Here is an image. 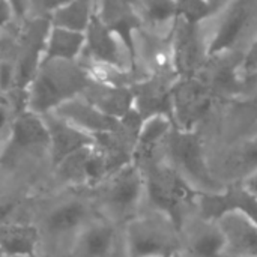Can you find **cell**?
Instances as JSON below:
<instances>
[{
	"label": "cell",
	"instance_id": "cell-25",
	"mask_svg": "<svg viewBox=\"0 0 257 257\" xmlns=\"http://www.w3.org/2000/svg\"><path fill=\"white\" fill-rule=\"evenodd\" d=\"M203 81L206 83L212 95L214 93L233 95L238 93L242 87V83L236 77V63L233 65V62L229 59L211 66L209 78Z\"/></svg>",
	"mask_w": 257,
	"mask_h": 257
},
{
	"label": "cell",
	"instance_id": "cell-23",
	"mask_svg": "<svg viewBox=\"0 0 257 257\" xmlns=\"http://www.w3.org/2000/svg\"><path fill=\"white\" fill-rule=\"evenodd\" d=\"M92 5L93 0H71L50 14V24L84 33L93 15Z\"/></svg>",
	"mask_w": 257,
	"mask_h": 257
},
{
	"label": "cell",
	"instance_id": "cell-27",
	"mask_svg": "<svg viewBox=\"0 0 257 257\" xmlns=\"http://www.w3.org/2000/svg\"><path fill=\"white\" fill-rule=\"evenodd\" d=\"M178 17L190 24H200L220 9L211 5L208 0H176Z\"/></svg>",
	"mask_w": 257,
	"mask_h": 257
},
{
	"label": "cell",
	"instance_id": "cell-28",
	"mask_svg": "<svg viewBox=\"0 0 257 257\" xmlns=\"http://www.w3.org/2000/svg\"><path fill=\"white\" fill-rule=\"evenodd\" d=\"M143 12L148 21L154 24L166 23L173 17H178L176 0H142Z\"/></svg>",
	"mask_w": 257,
	"mask_h": 257
},
{
	"label": "cell",
	"instance_id": "cell-7",
	"mask_svg": "<svg viewBox=\"0 0 257 257\" xmlns=\"http://www.w3.org/2000/svg\"><path fill=\"white\" fill-rule=\"evenodd\" d=\"M173 125L184 131H193L194 125L209 111L212 93L206 83L194 77H179L172 89Z\"/></svg>",
	"mask_w": 257,
	"mask_h": 257
},
{
	"label": "cell",
	"instance_id": "cell-15",
	"mask_svg": "<svg viewBox=\"0 0 257 257\" xmlns=\"http://www.w3.org/2000/svg\"><path fill=\"white\" fill-rule=\"evenodd\" d=\"M83 99L96 107L99 111L120 119L134 108V93L128 86H114L90 80L81 92Z\"/></svg>",
	"mask_w": 257,
	"mask_h": 257
},
{
	"label": "cell",
	"instance_id": "cell-35",
	"mask_svg": "<svg viewBox=\"0 0 257 257\" xmlns=\"http://www.w3.org/2000/svg\"><path fill=\"white\" fill-rule=\"evenodd\" d=\"M208 2H209L211 5H214V6H215L217 9H220V8L223 6V3H224L226 0H208Z\"/></svg>",
	"mask_w": 257,
	"mask_h": 257
},
{
	"label": "cell",
	"instance_id": "cell-22",
	"mask_svg": "<svg viewBox=\"0 0 257 257\" xmlns=\"http://www.w3.org/2000/svg\"><path fill=\"white\" fill-rule=\"evenodd\" d=\"M84 41L86 35L83 32L51 26L44 60H74L84 48Z\"/></svg>",
	"mask_w": 257,
	"mask_h": 257
},
{
	"label": "cell",
	"instance_id": "cell-3",
	"mask_svg": "<svg viewBox=\"0 0 257 257\" xmlns=\"http://www.w3.org/2000/svg\"><path fill=\"white\" fill-rule=\"evenodd\" d=\"M169 164L199 193H218L224 184L209 169L200 137L194 131H184L176 126L166 137Z\"/></svg>",
	"mask_w": 257,
	"mask_h": 257
},
{
	"label": "cell",
	"instance_id": "cell-1",
	"mask_svg": "<svg viewBox=\"0 0 257 257\" xmlns=\"http://www.w3.org/2000/svg\"><path fill=\"white\" fill-rule=\"evenodd\" d=\"M140 166L145 176V199L152 209L166 215L181 232L190 214L196 211V191L170 164L154 163L149 158Z\"/></svg>",
	"mask_w": 257,
	"mask_h": 257
},
{
	"label": "cell",
	"instance_id": "cell-10",
	"mask_svg": "<svg viewBox=\"0 0 257 257\" xmlns=\"http://www.w3.org/2000/svg\"><path fill=\"white\" fill-rule=\"evenodd\" d=\"M173 84L166 75H155L148 81L134 84V108L143 120L154 116H166L173 122Z\"/></svg>",
	"mask_w": 257,
	"mask_h": 257
},
{
	"label": "cell",
	"instance_id": "cell-18",
	"mask_svg": "<svg viewBox=\"0 0 257 257\" xmlns=\"http://www.w3.org/2000/svg\"><path fill=\"white\" fill-rule=\"evenodd\" d=\"M251 20V5L250 0H236L226 12L215 38L209 44L206 54L215 56L232 48L245 33Z\"/></svg>",
	"mask_w": 257,
	"mask_h": 257
},
{
	"label": "cell",
	"instance_id": "cell-29",
	"mask_svg": "<svg viewBox=\"0 0 257 257\" xmlns=\"http://www.w3.org/2000/svg\"><path fill=\"white\" fill-rule=\"evenodd\" d=\"M242 69L248 74H257V35L242 59Z\"/></svg>",
	"mask_w": 257,
	"mask_h": 257
},
{
	"label": "cell",
	"instance_id": "cell-5",
	"mask_svg": "<svg viewBox=\"0 0 257 257\" xmlns=\"http://www.w3.org/2000/svg\"><path fill=\"white\" fill-rule=\"evenodd\" d=\"M99 199L107 218L128 223L137 217L145 199V176L137 163H130L111 173L99 185Z\"/></svg>",
	"mask_w": 257,
	"mask_h": 257
},
{
	"label": "cell",
	"instance_id": "cell-4",
	"mask_svg": "<svg viewBox=\"0 0 257 257\" xmlns=\"http://www.w3.org/2000/svg\"><path fill=\"white\" fill-rule=\"evenodd\" d=\"M126 257H155L181 251V232L163 214L154 211L134 217L125 227Z\"/></svg>",
	"mask_w": 257,
	"mask_h": 257
},
{
	"label": "cell",
	"instance_id": "cell-12",
	"mask_svg": "<svg viewBox=\"0 0 257 257\" xmlns=\"http://www.w3.org/2000/svg\"><path fill=\"white\" fill-rule=\"evenodd\" d=\"M50 32V20L38 18L29 23L24 29L21 54L18 59V68L15 72V83L20 90H23L35 77L39 68V54L45 48L47 38Z\"/></svg>",
	"mask_w": 257,
	"mask_h": 257
},
{
	"label": "cell",
	"instance_id": "cell-16",
	"mask_svg": "<svg viewBox=\"0 0 257 257\" xmlns=\"http://www.w3.org/2000/svg\"><path fill=\"white\" fill-rule=\"evenodd\" d=\"M226 236V254L257 257V223L238 212L226 214L217 220Z\"/></svg>",
	"mask_w": 257,
	"mask_h": 257
},
{
	"label": "cell",
	"instance_id": "cell-9",
	"mask_svg": "<svg viewBox=\"0 0 257 257\" xmlns=\"http://www.w3.org/2000/svg\"><path fill=\"white\" fill-rule=\"evenodd\" d=\"M50 136L45 120L39 114L27 110L21 111L12 123L9 142L0 155V163H6L18 154L36 148H48Z\"/></svg>",
	"mask_w": 257,
	"mask_h": 257
},
{
	"label": "cell",
	"instance_id": "cell-2",
	"mask_svg": "<svg viewBox=\"0 0 257 257\" xmlns=\"http://www.w3.org/2000/svg\"><path fill=\"white\" fill-rule=\"evenodd\" d=\"M92 77L72 60H42L30 87L29 108L36 114L48 113L60 104L81 95Z\"/></svg>",
	"mask_w": 257,
	"mask_h": 257
},
{
	"label": "cell",
	"instance_id": "cell-36",
	"mask_svg": "<svg viewBox=\"0 0 257 257\" xmlns=\"http://www.w3.org/2000/svg\"><path fill=\"white\" fill-rule=\"evenodd\" d=\"M6 104V99H5V96L2 95V89H0V105H5Z\"/></svg>",
	"mask_w": 257,
	"mask_h": 257
},
{
	"label": "cell",
	"instance_id": "cell-26",
	"mask_svg": "<svg viewBox=\"0 0 257 257\" xmlns=\"http://www.w3.org/2000/svg\"><path fill=\"white\" fill-rule=\"evenodd\" d=\"M227 170L238 176L236 181H242L257 170V139L242 143L230 155Z\"/></svg>",
	"mask_w": 257,
	"mask_h": 257
},
{
	"label": "cell",
	"instance_id": "cell-6",
	"mask_svg": "<svg viewBox=\"0 0 257 257\" xmlns=\"http://www.w3.org/2000/svg\"><path fill=\"white\" fill-rule=\"evenodd\" d=\"M244 214L257 223V197L242 181H232L218 193H199L196 214L205 220L217 221L226 214Z\"/></svg>",
	"mask_w": 257,
	"mask_h": 257
},
{
	"label": "cell",
	"instance_id": "cell-34",
	"mask_svg": "<svg viewBox=\"0 0 257 257\" xmlns=\"http://www.w3.org/2000/svg\"><path fill=\"white\" fill-rule=\"evenodd\" d=\"M6 111H5V108H3V105H0V131H2V128L5 126V123H6Z\"/></svg>",
	"mask_w": 257,
	"mask_h": 257
},
{
	"label": "cell",
	"instance_id": "cell-13",
	"mask_svg": "<svg viewBox=\"0 0 257 257\" xmlns=\"http://www.w3.org/2000/svg\"><path fill=\"white\" fill-rule=\"evenodd\" d=\"M116 227L108 218L90 220L77 235L74 242L75 257H113L116 251Z\"/></svg>",
	"mask_w": 257,
	"mask_h": 257
},
{
	"label": "cell",
	"instance_id": "cell-19",
	"mask_svg": "<svg viewBox=\"0 0 257 257\" xmlns=\"http://www.w3.org/2000/svg\"><path fill=\"white\" fill-rule=\"evenodd\" d=\"M86 53L95 63H104L110 66H122V54L116 41L114 32L98 15H92L90 23L84 32Z\"/></svg>",
	"mask_w": 257,
	"mask_h": 257
},
{
	"label": "cell",
	"instance_id": "cell-38",
	"mask_svg": "<svg viewBox=\"0 0 257 257\" xmlns=\"http://www.w3.org/2000/svg\"><path fill=\"white\" fill-rule=\"evenodd\" d=\"M173 257H182V256H181L179 253H175V254H173Z\"/></svg>",
	"mask_w": 257,
	"mask_h": 257
},
{
	"label": "cell",
	"instance_id": "cell-14",
	"mask_svg": "<svg viewBox=\"0 0 257 257\" xmlns=\"http://www.w3.org/2000/svg\"><path fill=\"white\" fill-rule=\"evenodd\" d=\"M202 41L199 26L181 20L173 39V63L179 77L199 75L202 69Z\"/></svg>",
	"mask_w": 257,
	"mask_h": 257
},
{
	"label": "cell",
	"instance_id": "cell-37",
	"mask_svg": "<svg viewBox=\"0 0 257 257\" xmlns=\"http://www.w3.org/2000/svg\"><path fill=\"white\" fill-rule=\"evenodd\" d=\"M155 257H173V254H166V256H155Z\"/></svg>",
	"mask_w": 257,
	"mask_h": 257
},
{
	"label": "cell",
	"instance_id": "cell-11",
	"mask_svg": "<svg viewBox=\"0 0 257 257\" xmlns=\"http://www.w3.org/2000/svg\"><path fill=\"white\" fill-rule=\"evenodd\" d=\"M45 125L50 136L48 149L51 152V161L54 167L69 155L95 145V137L92 134L74 126L57 114H48Z\"/></svg>",
	"mask_w": 257,
	"mask_h": 257
},
{
	"label": "cell",
	"instance_id": "cell-21",
	"mask_svg": "<svg viewBox=\"0 0 257 257\" xmlns=\"http://www.w3.org/2000/svg\"><path fill=\"white\" fill-rule=\"evenodd\" d=\"M92 220L87 205L78 199L66 200L54 206L47 218L45 229L53 236L77 235Z\"/></svg>",
	"mask_w": 257,
	"mask_h": 257
},
{
	"label": "cell",
	"instance_id": "cell-17",
	"mask_svg": "<svg viewBox=\"0 0 257 257\" xmlns=\"http://www.w3.org/2000/svg\"><path fill=\"white\" fill-rule=\"evenodd\" d=\"M56 114L92 136L111 133L119 126V119L99 111L86 99L72 98L60 104L56 108Z\"/></svg>",
	"mask_w": 257,
	"mask_h": 257
},
{
	"label": "cell",
	"instance_id": "cell-30",
	"mask_svg": "<svg viewBox=\"0 0 257 257\" xmlns=\"http://www.w3.org/2000/svg\"><path fill=\"white\" fill-rule=\"evenodd\" d=\"M71 0H30V3L39 11V12H54L56 9H59L60 6L69 3Z\"/></svg>",
	"mask_w": 257,
	"mask_h": 257
},
{
	"label": "cell",
	"instance_id": "cell-31",
	"mask_svg": "<svg viewBox=\"0 0 257 257\" xmlns=\"http://www.w3.org/2000/svg\"><path fill=\"white\" fill-rule=\"evenodd\" d=\"M12 6L8 0H0V27L8 24L12 18Z\"/></svg>",
	"mask_w": 257,
	"mask_h": 257
},
{
	"label": "cell",
	"instance_id": "cell-20",
	"mask_svg": "<svg viewBox=\"0 0 257 257\" xmlns=\"http://www.w3.org/2000/svg\"><path fill=\"white\" fill-rule=\"evenodd\" d=\"M39 230L29 223H0V254L5 257H36Z\"/></svg>",
	"mask_w": 257,
	"mask_h": 257
},
{
	"label": "cell",
	"instance_id": "cell-39",
	"mask_svg": "<svg viewBox=\"0 0 257 257\" xmlns=\"http://www.w3.org/2000/svg\"><path fill=\"white\" fill-rule=\"evenodd\" d=\"M221 257H239V256H230V254H224V256Z\"/></svg>",
	"mask_w": 257,
	"mask_h": 257
},
{
	"label": "cell",
	"instance_id": "cell-24",
	"mask_svg": "<svg viewBox=\"0 0 257 257\" xmlns=\"http://www.w3.org/2000/svg\"><path fill=\"white\" fill-rule=\"evenodd\" d=\"M173 126H175L173 122L166 116H154L143 120V125L139 133L134 157H139L142 160L149 158L155 146L160 142L166 140L167 134Z\"/></svg>",
	"mask_w": 257,
	"mask_h": 257
},
{
	"label": "cell",
	"instance_id": "cell-8",
	"mask_svg": "<svg viewBox=\"0 0 257 257\" xmlns=\"http://www.w3.org/2000/svg\"><path fill=\"white\" fill-rule=\"evenodd\" d=\"M182 257H221L226 254V236L217 221H209L196 214L181 229Z\"/></svg>",
	"mask_w": 257,
	"mask_h": 257
},
{
	"label": "cell",
	"instance_id": "cell-33",
	"mask_svg": "<svg viewBox=\"0 0 257 257\" xmlns=\"http://www.w3.org/2000/svg\"><path fill=\"white\" fill-rule=\"evenodd\" d=\"M242 184L248 188V191H251L257 197V170L253 172L251 175H248L247 178L242 179Z\"/></svg>",
	"mask_w": 257,
	"mask_h": 257
},
{
	"label": "cell",
	"instance_id": "cell-32",
	"mask_svg": "<svg viewBox=\"0 0 257 257\" xmlns=\"http://www.w3.org/2000/svg\"><path fill=\"white\" fill-rule=\"evenodd\" d=\"M12 6L14 14H17L18 17H23L24 12L27 11V6L30 3V0H8Z\"/></svg>",
	"mask_w": 257,
	"mask_h": 257
}]
</instances>
